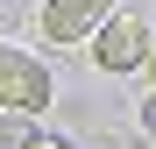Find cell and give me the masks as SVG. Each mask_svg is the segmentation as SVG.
Listing matches in <instances>:
<instances>
[{"label":"cell","instance_id":"1","mask_svg":"<svg viewBox=\"0 0 156 149\" xmlns=\"http://www.w3.org/2000/svg\"><path fill=\"white\" fill-rule=\"evenodd\" d=\"M50 99H57V78H50V64L36 57V50H14V43H0V107L43 114Z\"/></svg>","mask_w":156,"mask_h":149},{"label":"cell","instance_id":"2","mask_svg":"<svg viewBox=\"0 0 156 149\" xmlns=\"http://www.w3.org/2000/svg\"><path fill=\"white\" fill-rule=\"evenodd\" d=\"M149 43H156V29H149V21L114 7L85 50H92V64H99V71H142V64H149Z\"/></svg>","mask_w":156,"mask_h":149},{"label":"cell","instance_id":"3","mask_svg":"<svg viewBox=\"0 0 156 149\" xmlns=\"http://www.w3.org/2000/svg\"><path fill=\"white\" fill-rule=\"evenodd\" d=\"M114 14V0H43V43L50 50H85L99 36V21Z\"/></svg>","mask_w":156,"mask_h":149},{"label":"cell","instance_id":"4","mask_svg":"<svg viewBox=\"0 0 156 149\" xmlns=\"http://www.w3.org/2000/svg\"><path fill=\"white\" fill-rule=\"evenodd\" d=\"M0 149H57L43 135V121L36 114H21V107H0Z\"/></svg>","mask_w":156,"mask_h":149},{"label":"cell","instance_id":"5","mask_svg":"<svg viewBox=\"0 0 156 149\" xmlns=\"http://www.w3.org/2000/svg\"><path fill=\"white\" fill-rule=\"evenodd\" d=\"M142 135L156 142V85H149V99H142Z\"/></svg>","mask_w":156,"mask_h":149},{"label":"cell","instance_id":"6","mask_svg":"<svg viewBox=\"0 0 156 149\" xmlns=\"http://www.w3.org/2000/svg\"><path fill=\"white\" fill-rule=\"evenodd\" d=\"M142 71H149V85H156V43H149V64H142Z\"/></svg>","mask_w":156,"mask_h":149}]
</instances>
